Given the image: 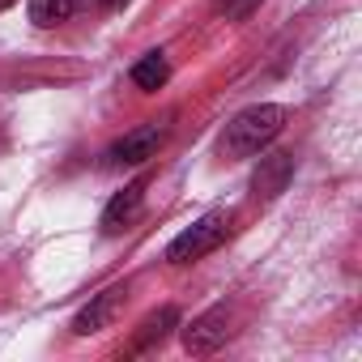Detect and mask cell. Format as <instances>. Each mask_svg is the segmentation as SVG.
I'll use <instances>...</instances> for the list:
<instances>
[{"instance_id":"30bf717a","label":"cell","mask_w":362,"mask_h":362,"mask_svg":"<svg viewBox=\"0 0 362 362\" xmlns=\"http://www.w3.org/2000/svg\"><path fill=\"white\" fill-rule=\"evenodd\" d=\"M73 13H77V0H30V22L43 26V30L69 22Z\"/></svg>"},{"instance_id":"ba28073f","label":"cell","mask_w":362,"mask_h":362,"mask_svg":"<svg viewBox=\"0 0 362 362\" xmlns=\"http://www.w3.org/2000/svg\"><path fill=\"white\" fill-rule=\"evenodd\" d=\"M170 328H179V307H158V311H153V315H145V324L136 328V337H132L128 354H145V349L162 345Z\"/></svg>"},{"instance_id":"52a82bcc","label":"cell","mask_w":362,"mask_h":362,"mask_svg":"<svg viewBox=\"0 0 362 362\" xmlns=\"http://www.w3.org/2000/svg\"><path fill=\"white\" fill-rule=\"evenodd\" d=\"M141 201H145V179H132L124 192H115L103 209V235H119L132 226V218L141 214Z\"/></svg>"},{"instance_id":"4fadbf2b","label":"cell","mask_w":362,"mask_h":362,"mask_svg":"<svg viewBox=\"0 0 362 362\" xmlns=\"http://www.w3.org/2000/svg\"><path fill=\"white\" fill-rule=\"evenodd\" d=\"M9 5H18V0H0V13H5V9H9Z\"/></svg>"},{"instance_id":"277c9868","label":"cell","mask_w":362,"mask_h":362,"mask_svg":"<svg viewBox=\"0 0 362 362\" xmlns=\"http://www.w3.org/2000/svg\"><path fill=\"white\" fill-rule=\"evenodd\" d=\"M230 337V311L226 307H209L205 315H197L184 328V349L188 354H214L218 345H226Z\"/></svg>"},{"instance_id":"3957f363","label":"cell","mask_w":362,"mask_h":362,"mask_svg":"<svg viewBox=\"0 0 362 362\" xmlns=\"http://www.w3.org/2000/svg\"><path fill=\"white\" fill-rule=\"evenodd\" d=\"M162 136H166V132H162L158 124H141V128L124 132V136L107 149V162H111V166H141V162H149V158L158 153Z\"/></svg>"},{"instance_id":"7a4b0ae2","label":"cell","mask_w":362,"mask_h":362,"mask_svg":"<svg viewBox=\"0 0 362 362\" xmlns=\"http://www.w3.org/2000/svg\"><path fill=\"white\" fill-rule=\"evenodd\" d=\"M230 226H235V214H205V218H197L188 230H179V235L170 239L166 260H170V264H192V260L218 252V247L226 243Z\"/></svg>"},{"instance_id":"7c38bea8","label":"cell","mask_w":362,"mask_h":362,"mask_svg":"<svg viewBox=\"0 0 362 362\" xmlns=\"http://www.w3.org/2000/svg\"><path fill=\"white\" fill-rule=\"evenodd\" d=\"M98 5H103V9H124L128 0H98Z\"/></svg>"},{"instance_id":"5b68a950","label":"cell","mask_w":362,"mask_h":362,"mask_svg":"<svg viewBox=\"0 0 362 362\" xmlns=\"http://www.w3.org/2000/svg\"><path fill=\"white\" fill-rule=\"evenodd\" d=\"M290 179H294V158H290V153H281V149L260 153V162H256V170H252V197H256V201H273V197L286 192Z\"/></svg>"},{"instance_id":"6da1fadb","label":"cell","mask_w":362,"mask_h":362,"mask_svg":"<svg viewBox=\"0 0 362 362\" xmlns=\"http://www.w3.org/2000/svg\"><path fill=\"white\" fill-rule=\"evenodd\" d=\"M286 119H290V111H286L281 103H256V107H243V111L226 124L218 149H222L226 158H252V153L269 149V145L281 136Z\"/></svg>"},{"instance_id":"9c48e42d","label":"cell","mask_w":362,"mask_h":362,"mask_svg":"<svg viewBox=\"0 0 362 362\" xmlns=\"http://www.w3.org/2000/svg\"><path fill=\"white\" fill-rule=\"evenodd\" d=\"M132 86L136 90H145V94H153V90H162L166 86V77H170V60H166V52H145L136 64H132Z\"/></svg>"},{"instance_id":"8fae6325","label":"cell","mask_w":362,"mask_h":362,"mask_svg":"<svg viewBox=\"0 0 362 362\" xmlns=\"http://www.w3.org/2000/svg\"><path fill=\"white\" fill-rule=\"evenodd\" d=\"M256 9H260V0H218V13L226 22H247Z\"/></svg>"},{"instance_id":"8992f818","label":"cell","mask_w":362,"mask_h":362,"mask_svg":"<svg viewBox=\"0 0 362 362\" xmlns=\"http://www.w3.org/2000/svg\"><path fill=\"white\" fill-rule=\"evenodd\" d=\"M124 298H128V290L124 286H107L103 294H94L77 315H73V332L77 337H90V332H103L115 315H119V307H124Z\"/></svg>"}]
</instances>
